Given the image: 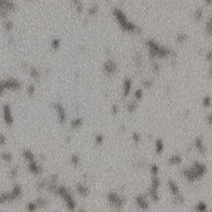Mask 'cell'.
Returning a JSON list of instances; mask_svg holds the SVG:
<instances>
[{
  "instance_id": "6da1fadb",
  "label": "cell",
  "mask_w": 212,
  "mask_h": 212,
  "mask_svg": "<svg viewBox=\"0 0 212 212\" xmlns=\"http://www.w3.org/2000/svg\"><path fill=\"white\" fill-rule=\"evenodd\" d=\"M150 57L153 59H163L172 55V50L166 46H161L157 41L149 39L146 41Z\"/></svg>"
},
{
  "instance_id": "7a4b0ae2",
  "label": "cell",
  "mask_w": 212,
  "mask_h": 212,
  "mask_svg": "<svg viewBox=\"0 0 212 212\" xmlns=\"http://www.w3.org/2000/svg\"><path fill=\"white\" fill-rule=\"evenodd\" d=\"M112 13H113V16L115 18L116 22L119 23L121 28L124 32H129V33H135L139 31L138 27L136 25H134L132 22H130L127 18L125 13L119 8H114Z\"/></svg>"
},
{
  "instance_id": "3957f363",
  "label": "cell",
  "mask_w": 212,
  "mask_h": 212,
  "mask_svg": "<svg viewBox=\"0 0 212 212\" xmlns=\"http://www.w3.org/2000/svg\"><path fill=\"white\" fill-rule=\"evenodd\" d=\"M56 195L61 197L66 204V206L70 211H74L76 206V202L75 201L73 195H71L70 191L67 187L65 186H57V189L55 191Z\"/></svg>"
},
{
  "instance_id": "277c9868",
  "label": "cell",
  "mask_w": 212,
  "mask_h": 212,
  "mask_svg": "<svg viewBox=\"0 0 212 212\" xmlns=\"http://www.w3.org/2000/svg\"><path fill=\"white\" fill-rule=\"evenodd\" d=\"M23 194V189L19 185H15L10 191L2 193L0 195V205L11 202L18 199Z\"/></svg>"
},
{
  "instance_id": "5b68a950",
  "label": "cell",
  "mask_w": 212,
  "mask_h": 212,
  "mask_svg": "<svg viewBox=\"0 0 212 212\" xmlns=\"http://www.w3.org/2000/svg\"><path fill=\"white\" fill-rule=\"evenodd\" d=\"M107 200L109 205L116 209L117 211H121L125 202L123 197H121L120 195H118L115 192H109L107 195Z\"/></svg>"
},
{
  "instance_id": "8992f818",
  "label": "cell",
  "mask_w": 212,
  "mask_h": 212,
  "mask_svg": "<svg viewBox=\"0 0 212 212\" xmlns=\"http://www.w3.org/2000/svg\"><path fill=\"white\" fill-rule=\"evenodd\" d=\"M21 89V83L17 80H8L0 83V95L6 90H18Z\"/></svg>"
},
{
  "instance_id": "52a82bcc",
  "label": "cell",
  "mask_w": 212,
  "mask_h": 212,
  "mask_svg": "<svg viewBox=\"0 0 212 212\" xmlns=\"http://www.w3.org/2000/svg\"><path fill=\"white\" fill-rule=\"evenodd\" d=\"M52 108L54 109V110L57 113L59 123L63 124L64 123L66 122V117H67L66 111V109L63 106V104H61L60 102H54L52 104Z\"/></svg>"
},
{
  "instance_id": "ba28073f",
  "label": "cell",
  "mask_w": 212,
  "mask_h": 212,
  "mask_svg": "<svg viewBox=\"0 0 212 212\" xmlns=\"http://www.w3.org/2000/svg\"><path fill=\"white\" fill-rule=\"evenodd\" d=\"M103 70L104 72L106 74L107 76L112 77V76H114L116 74V72L118 70V66H117V64H116L115 61L108 60L104 64Z\"/></svg>"
},
{
  "instance_id": "9c48e42d",
  "label": "cell",
  "mask_w": 212,
  "mask_h": 212,
  "mask_svg": "<svg viewBox=\"0 0 212 212\" xmlns=\"http://www.w3.org/2000/svg\"><path fill=\"white\" fill-rule=\"evenodd\" d=\"M182 175L188 182L190 183H192L197 180H200V178L198 177L196 172L194 170V168L192 167V166L187 167V168H184L182 171Z\"/></svg>"
},
{
  "instance_id": "30bf717a",
  "label": "cell",
  "mask_w": 212,
  "mask_h": 212,
  "mask_svg": "<svg viewBox=\"0 0 212 212\" xmlns=\"http://www.w3.org/2000/svg\"><path fill=\"white\" fill-rule=\"evenodd\" d=\"M2 112H3V118L5 124L8 126H11L13 124V116H12V111L10 105L8 104H3L2 108Z\"/></svg>"
},
{
  "instance_id": "8fae6325",
  "label": "cell",
  "mask_w": 212,
  "mask_h": 212,
  "mask_svg": "<svg viewBox=\"0 0 212 212\" xmlns=\"http://www.w3.org/2000/svg\"><path fill=\"white\" fill-rule=\"evenodd\" d=\"M135 203L137 206L143 211H148L149 209V202L147 200V196L144 195H137L135 198Z\"/></svg>"
},
{
  "instance_id": "7c38bea8",
  "label": "cell",
  "mask_w": 212,
  "mask_h": 212,
  "mask_svg": "<svg viewBox=\"0 0 212 212\" xmlns=\"http://www.w3.org/2000/svg\"><path fill=\"white\" fill-rule=\"evenodd\" d=\"M191 166H193V168L195 169L196 174L198 175V177L200 179L203 177L207 172V167L205 164L201 163L200 162H195Z\"/></svg>"
},
{
  "instance_id": "4fadbf2b",
  "label": "cell",
  "mask_w": 212,
  "mask_h": 212,
  "mask_svg": "<svg viewBox=\"0 0 212 212\" xmlns=\"http://www.w3.org/2000/svg\"><path fill=\"white\" fill-rule=\"evenodd\" d=\"M28 171L32 174H34V175H40L41 173L42 172V168L41 166L38 164V162L36 160L31 161L28 162Z\"/></svg>"
},
{
  "instance_id": "5bb4252c",
  "label": "cell",
  "mask_w": 212,
  "mask_h": 212,
  "mask_svg": "<svg viewBox=\"0 0 212 212\" xmlns=\"http://www.w3.org/2000/svg\"><path fill=\"white\" fill-rule=\"evenodd\" d=\"M75 191L76 192L82 197H86L90 193V189L89 187L86 186V184L83 183H77L75 185Z\"/></svg>"
},
{
  "instance_id": "9a60e30c",
  "label": "cell",
  "mask_w": 212,
  "mask_h": 212,
  "mask_svg": "<svg viewBox=\"0 0 212 212\" xmlns=\"http://www.w3.org/2000/svg\"><path fill=\"white\" fill-rule=\"evenodd\" d=\"M131 90H132V80L129 78H125L123 83V97H128L131 92Z\"/></svg>"
},
{
  "instance_id": "2e32d148",
  "label": "cell",
  "mask_w": 212,
  "mask_h": 212,
  "mask_svg": "<svg viewBox=\"0 0 212 212\" xmlns=\"http://www.w3.org/2000/svg\"><path fill=\"white\" fill-rule=\"evenodd\" d=\"M195 148L197 152L201 154H205L206 153V148L201 137H197L195 140Z\"/></svg>"
},
{
  "instance_id": "e0dca14e",
  "label": "cell",
  "mask_w": 212,
  "mask_h": 212,
  "mask_svg": "<svg viewBox=\"0 0 212 212\" xmlns=\"http://www.w3.org/2000/svg\"><path fill=\"white\" fill-rule=\"evenodd\" d=\"M167 186H168V189H169V191L170 193L172 194V196L173 195H177L180 193V189L178 187V185L177 184V182L173 180H169L168 182H167Z\"/></svg>"
},
{
  "instance_id": "ac0fdd59",
  "label": "cell",
  "mask_w": 212,
  "mask_h": 212,
  "mask_svg": "<svg viewBox=\"0 0 212 212\" xmlns=\"http://www.w3.org/2000/svg\"><path fill=\"white\" fill-rule=\"evenodd\" d=\"M148 195L149 198L154 202H157L160 200V196L158 194V190L154 189L151 186L149 187L148 191Z\"/></svg>"
},
{
  "instance_id": "d6986e66",
  "label": "cell",
  "mask_w": 212,
  "mask_h": 212,
  "mask_svg": "<svg viewBox=\"0 0 212 212\" xmlns=\"http://www.w3.org/2000/svg\"><path fill=\"white\" fill-rule=\"evenodd\" d=\"M164 142L162 139L161 138H157L155 142V151L156 153L158 155L162 154L164 151Z\"/></svg>"
},
{
  "instance_id": "ffe728a7",
  "label": "cell",
  "mask_w": 212,
  "mask_h": 212,
  "mask_svg": "<svg viewBox=\"0 0 212 212\" xmlns=\"http://www.w3.org/2000/svg\"><path fill=\"white\" fill-rule=\"evenodd\" d=\"M182 162V158L179 154H175L168 158V163L172 166L179 165Z\"/></svg>"
},
{
  "instance_id": "44dd1931",
  "label": "cell",
  "mask_w": 212,
  "mask_h": 212,
  "mask_svg": "<svg viewBox=\"0 0 212 212\" xmlns=\"http://www.w3.org/2000/svg\"><path fill=\"white\" fill-rule=\"evenodd\" d=\"M82 124H83V119L81 118H75L70 122V128L71 129H78L79 128L82 126Z\"/></svg>"
},
{
  "instance_id": "7402d4cb",
  "label": "cell",
  "mask_w": 212,
  "mask_h": 212,
  "mask_svg": "<svg viewBox=\"0 0 212 212\" xmlns=\"http://www.w3.org/2000/svg\"><path fill=\"white\" fill-rule=\"evenodd\" d=\"M23 157L28 162H31V161L36 160V157H35V155L33 154V153L32 151H30L28 149H25L23 151Z\"/></svg>"
},
{
  "instance_id": "603a6c76",
  "label": "cell",
  "mask_w": 212,
  "mask_h": 212,
  "mask_svg": "<svg viewBox=\"0 0 212 212\" xmlns=\"http://www.w3.org/2000/svg\"><path fill=\"white\" fill-rule=\"evenodd\" d=\"M185 202V199L182 196L181 193H179L177 195H173V200H172V203L176 206H179V205H182Z\"/></svg>"
},
{
  "instance_id": "cb8c5ba5",
  "label": "cell",
  "mask_w": 212,
  "mask_h": 212,
  "mask_svg": "<svg viewBox=\"0 0 212 212\" xmlns=\"http://www.w3.org/2000/svg\"><path fill=\"white\" fill-rule=\"evenodd\" d=\"M126 109H127V111H128V113L132 114V113H133V112H135V111H136V109H138V104H137L136 101H134V100L130 101V102H128V104H127Z\"/></svg>"
},
{
  "instance_id": "d4e9b609",
  "label": "cell",
  "mask_w": 212,
  "mask_h": 212,
  "mask_svg": "<svg viewBox=\"0 0 212 212\" xmlns=\"http://www.w3.org/2000/svg\"><path fill=\"white\" fill-rule=\"evenodd\" d=\"M161 185V181L160 178L158 177L157 176H153L152 180H151V187L154 188V189H157L160 187Z\"/></svg>"
},
{
  "instance_id": "484cf974",
  "label": "cell",
  "mask_w": 212,
  "mask_h": 212,
  "mask_svg": "<svg viewBox=\"0 0 212 212\" xmlns=\"http://www.w3.org/2000/svg\"><path fill=\"white\" fill-rule=\"evenodd\" d=\"M195 211H200V212H205L208 211V208H207L206 203H205L204 201H200L195 207Z\"/></svg>"
},
{
  "instance_id": "4316f807",
  "label": "cell",
  "mask_w": 212,
  "mask_h": 212,
  "mask_svg": "<svg viewBox=\"0 0 212 212\" xmlns=\"http://www.w3.org/2000/svg\"><path fill=\"white\" fill-rule=\"evenodd\" d=\"M36 204L38 208H42V207H46L48 205V201L46 200V198H43V197H38L37 200H36Z\"/></svg>"
},
{
  "instance_id": "83f0119b",
  "label": "cell",
  "mask_w": 212,
  "mask_h": 212,
  "mask_svg": "<svg viewBox=\"0 0 212 212\" xmlns=\"http://www.w3.org/2000/svg\"><path fill=\"white\" fill-rule=\"evenodd\" d=\"M176 40L179 43H184L187 41V35L185 33H178L177 35Z\"/></svg>"
},
{
  "instance_id": "f1b7e54d",
  "label": "cell",
  "mask_w": 212,
  "mask_h": 212,
  "mask_svg": "<svg viewBox=\"0 0 212 212\" xmlns=\"http://www.w3.org/2000/svg\"><path fill=\"white\" fill-rule=\"evenodd\" d=\"M70 162L74 166H77L80 162V157L78 155L73 154L71 156V157H70Z\"/></svg>"
},
{
  "instance_id": "f546056e",
  "label": "cell",
  "mask_w": 212,
  "mask_h": 212,
  "mask_svg": "<svg viewBox=\"0 0 212 212\" xmlns=\"http://www.w3.org/2000/svg\"><path fill=\"white\" fill-rule=\"evenodd\" d=\"M30 75L35 79V80H37L39 77H40V73H39V71L37 70L34 68V67H31V69H30Z\"/></svg>"
},
{
  "instance_id": "4dcf8cb0",
  "label": "cell",
  "mask_w": 212,
  "mask_h": 212,
  "mask_svg": "<svg viewBox=\"0 0 212 212\" xmlns=\"http://www.w3.org/2000/svg\"><path fill=\"white\" fill-rule=\"evenodd\" d=\"M1 157L3 161H5L7 162H11L12 160V155L10 153H3V154L1 155Z\"/></svg>"
},
{
  "instance_id": "1f68e13d",
  "label": "cell",
  "mask_w": 212,
  "mask_h": 212,
  "mask_svg": "<svg viewBox=\"0 0 212 212\" xmlns=\"http://www.w3.org/2000/svg\"><path fill=\"white\" fill-rule=\"evenodd\" d=\"M18 172H19V168H18V166H13L11 170H10V172H9L10 177H11L12 179H13V178H16L17 176H18Z\"/></svg>"
},
{
  "instance_id": "d6a6232c",
  "label": "cell",
  "mask_w": 212,
  "mask_h": 212,
  "mask_svg": "<svg viewBox=\"0 0 212 212\" xmlns=\"http://www.w3.org/2000/svg\"><path fill=\"white\" fill-rule=\"evenodd\" d=\"M38 209V207L37 206L36 202H29L27 205V210L28 211H35Z\"/></svg>"
},
{
  "instance_id": "836d02e7",
  "label": "cell",
  "mask_w": 212,
  "mask_h": 212,
  "mask_svg": "<svg viewBox=\"0 0 212 212\" xmlns=\"http://www.w3.org/2000/svg\"><path fill=\"white\" fill-rule=\"evenodd\" d=\"M104 141V136L102 134H97L96 136H95V143H96L97 145H101V144H103Z\"/></svg>"
},
{
  "instance_id": "e575fe53",
  "label": "cell",
  "mask_w": 212,
  "mask_h": 212,
  "mask_svg": "<svg viewBox=\"0 0 212 212\" xmlns=\"http://www.w3.org/2000/svg\"><path fill=\"white\" fill-rule=\"evenodd\" d=\"M202 104L204 107H206V108H209L211 107V97L210 96H206L202 100Z\"/></svg>"
},
{
  "instance_id": "d590c367",
  "label": "cell",
  "mask_w": 212,
  "mask_h": 212,
  "mask_svg": "<svg viewBox=\"0 0 212 212\" xmlns=\"http://www.w3.org/2000/svg\"><path fill=\"white\" fill-rule=\"evenodd\" d=\"M150 172H151V173H152L153 176H157L158 172H159V168H158L157 165L153 164V165L151 166V167H150Z\"/></svg>"
},
{
  "instance_id": "8d00e7d4",
  "label": "cell",
  "mask_w": 212,
  "mask_h": 212,
  "mask_svg": "<svg viewBox=\"0 0 212 212\" xmlns=\"http://www.w3.org/2000/svg\"><path fill=\"white\" fill-rule=\"evenodd\" d=\"M132 139L133 142L135 143V144H138V143H140V140H141L140 134L138 133H133L132 135Z\"/></svg>"
},
{
  "instance_id": "74e56055",
  "label": "cell",
  "mask_w": 212,
  "mask_h": 212,
  "mask_svg": "<svg viewBox=\"0 0 212 212\" xmlns=\"http://www.w3.org/2000/svg\"><path fill=\"white\" fill-rule=\"evenodd\" d=\"M194 17H195V18L197 21L201 20L202 17H203V12H202V10L200 9V8L196 9L195 12H194Z\"/></svg>"
},
{
  "instance_id": "f35d334b",
  "label": "cell",
  "mask_w": 212,
  "mask_h": 212,
  "mask_svg": "<svg viewBox=\"0 0 212 212\" xmlns=\"http://www.w3.org/2000/svg\"><path fill=\"white\" fill-rule=\"evenodd\" d=\"M36 92V89H35V86L33 85H30L28 87V94L30 96H33Z\"/></svg>"
},
{
  "instance_id": "ab89813d",
  "label": "cell",
  "mask_w": 212,
  "mask_h": 212,
  "mask_svg": "<svg viewBox=\"0 0 212 212\" xmlns=\"http://www.w3.org/2000/svg\"><path fill=\"white\" fill-rule=\"evenodd\" d=\"M153 85V82L152 80H144L143 81V86L145 88H151Z\"/></svg>"
},
{
  "instance_id": "60d3db41",
  "label": "cell",
  "mask_w": 212,
  "mask_h": 212,
  "mask_svg": "<svg viewBox=\"0 0 212 212\" xmlns=\"http://www.w3.org/2000/svg\"><path fill=\"white\" fill-rule=\"evenodd\" d=\"M143 97V90H137L136 91L134 92V98L136 99H141Z\"/></svg>"
},
{
  "instance_id": "b9f144b4",
  "label": "cell",
  "mask_w": 212,
  "mask_h": 212,
  "mask_svg": "<svg viewBox=\"0 0 212 212\" xmlns=\"http://www.w3.org/2000/svg\"><path fill=\"white\" fill-rule=\"evenodd\" d=\"M119 106L117 105V104H114V105H112V107H111V112H112V114L114 115H118V113H119Z\"/></svg>"
},
{
  "instance_id": "7bdbcfd3",
  "label": "cell",
  "mask_w": 212,
  "mask_h": 212,
  "mask_svg": "<svg viewBox=\"0 0 212 212\" xmlns=\"http://www.w3.org/2000/svg\"><path fill=\"white\" fill-rule=\"evenodd\" d=\"M52 46L53 49H57L60 46V41L58 39H54L52 42Z\"/></svg>"
},
{
  "instance_id": "ee69618b",
  "label": "cell",
  "mask_w": 212,
  "mask_h": 212,
  "mask_svg": "<svg viewBox=\"0 0 212 212\" xmlns=\"http://www.w3.org/2000/svg\"><path fill=\"white\" fill-rule=\"evenodd\" d=\"M153 70L154 72H156V73L160 70V66H159V64L157 62H153Z\"/></svg>"
},
{
  "instance_id": "f6af8a7d",
  "label": "cell",
  "mask_w": 212,
  "mask_h": 212,
  "mask_svg": "<svg viewBox=\"0 0 212 212\" xmlns=\"http://www.w3.org/2000/svg\"><path fill=\"white\" fill-rule=\"evenodd\" d=\"M206 32L209 35H211V21H208L206 23Z\"/></svg>"
},
{
  "instance_id": "bcb514c9",
  "label": "cell",
  "mask_w": 212,
  "mask_h": 212,
  "mask_svg": "<svg viewBox=\"0 0 212 212\" xmlns=\"http://www.w3.org/2000/svg\"><path fill=\"white\" fill-rule=\"evenodd\" d=\"M145 165H146V162L143 160H139L136 162V166L138 167H143Z\"/></svg>"
},
{
  "instance_id": "7dc6e473",
  "label": "cell",
  "mask_w": 212,
  "mask_h": 212,
  "mask_svg": "<svg viewBox=\"0 0 212 212\" xmlns=\"http://www.w3.org/2000/svg\"><path fill=\"white\" fill-rule=\"evenodd\" d=\"M6 143V138L0 133V145H3Z\"/></svg>"
},
{
  "instance_id": "c3c4849f",
  "label": "cell",
  "mask_w": 212,
  "mask_h": 212,
  "mask_svg": "<svg viewBox=\"0 0 212 212\" xmlns=\"http://www.w3.org/2000/svg\"><path fill=\"white\" fill-rule=\"evenodd\" d=\"M206 122L208 125L211 126V114H209L206 116Z\"/></svg>"
},
{
  "instance_id": "681fc988",
  "label": "cell",
  "mask_w": 212,
  "mask_h": 212,
  "mask_svg": "<svg viewBox=\"0 0 212 212\" xmlns=\"http://www.w3.org/2000/svg\"><path fill=\"white\" fill-rule=\"evenodd\" d=\"M211 52H210L207 53L206 57H207V59H208V61H211Z\"/></svg>"
},
{
  "instance_id": "f907efd6",
  "label": "cell",
  "mask_w": 212,
  "mask_h": 212,
  "mask_svg": "<svg viewBox=\"0 0 212 212\" xmlns=\"http://www.w3.org/2000/svg\"><path fill=\"white\" fill-rule=\"evenodd\" d=\"M120 130H122V131H124V130H126V128L124 127V125H122V126L120 127Z\"/></svg>"
},
{
  "instance_id": "816d5d0a",
  "label": "cell",
  "mask_w": 212,
  "mask_h": 212,
  "mask_svg": "<svg viewBox=\"0 0 212 212\" xmlns=\"http://www.w3.org/2000/svg\"><path fill=\"white\" fill-rule=\"evenodd\" d=\"M205 1H206V2H207V3H208L209 4H210V3H211V0H205Z\"/></svg>"
}]
</instances>
